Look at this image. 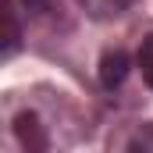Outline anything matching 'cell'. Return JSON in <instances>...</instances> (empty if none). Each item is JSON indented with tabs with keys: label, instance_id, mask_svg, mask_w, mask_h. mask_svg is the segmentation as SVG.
I'll return each instance as SVG.
<instances>
[{
	"label": "cell",
	"instance_id": "obj_1",
	"mask_svg": "<svg viewBox=\"0 0 153 153\" xmlns=\"http://www.w3.org/2000/svg\"><path fill=\"white\" fill-rule=\"evenodd\" d=\"M128 68H132V61H128L125 50H107L103 61H100V85L103 89H117L128 78Z\"/></svg>",
	"mask_w": 153,
	"mask_h": 153
},
{
	"label": "cell",
	"instance_id": "obj_3",
	"mask_svg": "<svg viewBox=\"0 0 153 153\" xmlns=\"http://www.w3.org/2000/svg\"><path fill=\"white\" fill-rule=\"evenodd\" d=\"M139 68H143L146 85L153 89V36H146V39H143V46H139Z\"/></svg>",
	"mask_w": 153,
	"mask_h": 153
},
{
	"label": "cell",
	"instance_id": "obj_2",
	"mask_svg": "<svg viewBox=\"0 0 153 153\" xmlns=\"http://www.w3.org/2000/svg\"><path fill=\"white\" fill-rule=\"evenodd\" d=\"M14 132H18V139H22L29 150H43V146H46V135L39 132L36 114H18V121H14Z\"/></svg>",
	"mask_w": 153,
	"mask_h": 153
}]
</instances>
